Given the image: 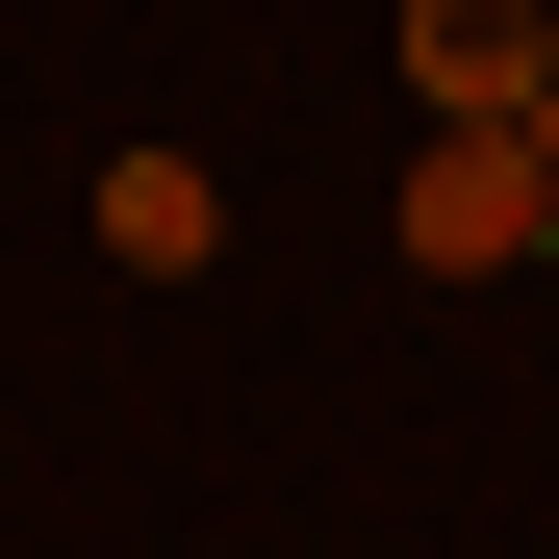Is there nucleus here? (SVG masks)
Instances as JSON below:
<instances>
[{"instance_id":"obj_1","label":"nucleus","mask_w":559,"mask_h":559,"mask_svg":"<svg viewBox=\"0 0 559 559\" xmlns=\"http://www.w3.org/2000/svg\"><path fill=\"white\" fill-rule=\"evenodd\" d=\"M509 254H559V153L534 128H432L407 153V280H509Z\"/></svg>"},{"instance_id":"obj_2","label":"nucleus","mask_w":559,"mask_h":559,"mask_svg":"<svg viewBox=\"0 0 559 559\" xmlns=\"http://www.w3.org/2000/svg\"><path fill=\"white\" fill-rule=\"evenodd\" d=\"M534 76H559L534 0H407V103L432 128H534Z\"/></svg>"},{"instance_id":"obj_3","label":"nucleus","mask_w":559,"mask_h":559,"mask_svg":"<svg viewBox=\"0 0 559 559\" xmlns=\"http://www.w3.org/2000/svg\"><path fill=\"white\" fill-rule=\"evenodd\" d=\"M103 254H128V280H204V254H229L204 153H103Z\"/></svg>"},{"instance_id":"obj_4","label":"nucleus","mask_w":559,"mask_h":559,"mask_svg":"<svg viewBox=\"0 0 559 559\" xmlns=\"http://www.w3.org/2000/svg\"><path fill=\"white\" fill-rule=\"evenodd\" d=\"M534 153H559V76H534Z\"/></svg>"}]
</instances>
